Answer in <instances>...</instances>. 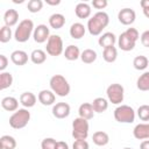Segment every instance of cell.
Segmentation results:
<instances>
[{"label":"cell","instance_id":"83f0119b","mask_svg":"<svg viewBox=\"0 0 149 149\" xmlns=\"http://www.w3.org/2000/svg\"><path fill=\"white\" fill-rule=\"evenodd\" d=\"M97 57H98V55H97L95 50H93V49H85L80 54V59L85 64H92L93 62L97 61Z\"/></svg>","mask_w":149,"mask_h":149},{"label":"cell","instance_id":"1f68e13d","mask_svg":"<svg viewBox=\"0 0 149 149\" xmlns=\"http://www.w3.org/2000/svg\"><path fill=\"white\" fill-rule=\"evenodd\" d=\"M13 84V74L10 72H1L0 73V90H6L10 87Z\"/></svg>","mask_w":149,"mask_h":149},{"label":"cell","instance_id":"f1b7e54d","mask_svg":"<svg viewBox=\"0 0 149 149\" xmlns=\"http://www.w3.org/2000/svg\"><path fill=\"white\" fill-rule=\"evenodd\" d=\"M102 58L107 63H113L118 58V50L115 47H108L102 50Z\"/></svg>","mask_w":149,"mask_h":149},{"label":"cell","instance_id":"d4e9b609","mask_svg":"<svg viewBox=\"0 0 149 149\" xmlns=\"http://www.w3.org/2000/svg\"><path fill=\"white\" fill-rule=\"evenodd\" d=\"M64 57L68 59V61H77L78 58H80V50L77 45H73V44H70L65 48L64 50Z\"/></svg>","mask_w":149,"mask_h":149},{"label":"cell","instance_id":"6da1fadb","mask_svg":"<svg viewBox=\"0 0 149 149\" xmlns=\"http://www.w3.org/2000/svg\"><path fill=\"white\" fill-rule=\"evenodd\" d=\"M108 23H109L108 14L104 10H99L87 20V30L91 35L98 36L108 26Z\"/></svg>","mask_w":149,"mask_h":149},{"label":"cell","instance_id":"ab89813d","mask_svg":"<svg viewBox=\"0 0 149 149\" xmlns=\"http://www.w3.org/2000/svg\"><path fill=\"white\" fill-rule=\"evenodd\" d=\"M107 5H108L107 0H93L92 1V6L95 9H104L105 7H107Z\"/></svg>","mask_w":149,"mask_h":149},{"label":"cell","instance_id":"f35d334b","mask_svg":"<svg viewBox=\"0 0 149 149\" xmlns=\"http://www.w3.org/2000/svg\"><path fill=\"white\" fill-rule=\"evenodd\" d=\"M125 33H126V34H127V35H128L133 41H135V42L140 38V34H139V31H137V29H136V28H132V27H130V28H128Z\"/></svg>","mask_w":149,"mask_h":149},{"label":"cell","instance_id":"681fc988","mask_svg":"<svg viewBox=\"0 0 149 149\" xmlns=\"http://www.w3.org/2000/svg\"><path fill=\"white\" fill-rule=\"evenodd\" d=\"M123 149H133V148H129V147H126V148H123Z\"/></svg>","mask_w":149,"mask_h":149},{"label":"cell","instance_id":"d590c367","mask_svg":"<svg viewBox=\"0 0 149 149\" xmlns=\"http://www.w3.org/2000/svg\"><path fill=\"white\" fill-rule=\"evenodd\" d=\"M136 114L141 121H149V105H141L137 108Z\"/></svg>","mask_w":149,"mask_h":149},{"label":"cell","instance_id":"4fadbf2b","mask_svg":"<svg viewBox=\"0 0 149 149\" xmlns=\"http://www.w3.org/2000/svg\"><path fill=\"white\" fill-rule=\"evenodd\" d=\"M133 135L136 140H149V123L142 122L134 127Z\"/></svg>","mask_w":149,"mask_h":149},{"label":"cell","instance_id":"8fae6325","mask_svg":"<svg viewBox=\"0 0 149 149\" xmlns=\"http://www.w3.org/2000/svg\"><path fill=\"white\" fill-rule=\"evenodd\" d=\"M33 37L36 43H44L50 37V30L45 24H37V27L34 29Z\"/></svg>","mask_w":149,"mask_h":149},{"label":"cell","instance_id":"7a4b0ae2","mask_svg":"<svg viewBox=\"0 0 149 149\" xmlns=\"http://www.w3.org/2000/svg\"><path fill=\"white\" fill-rule=\"evenodd\" d=\"M50 90L58 97H66L70 93V84L62 74H54L49 80Z\"/></svg>","mask_w":149,"mask_h":149},{"label":"cell","instance_id":"d6986e66","mask_svg":"<svg viewBox=\"0 0 149 149\" xmlns=\"http://www.w3.org/2000/svg\"><path fill=\"white\" fill-rule=\"evenodd\" d=\"M94 109L91 102H83L78 108V114L80 118L85 120H91L94 116Z\"/></svg>","mask_w":149,"mask_h":149},{"label":"cell","instance_id":"bcb514c9","mask_svg":"<svg viewBox=\"0 0 149 149\" xmlns=\"http://www.w3.org/2000/svg\"><path fill=\"white\" fill-rule=\"evenodd\" d=\"M140 6L142 7V9L149 8V0H141L140 1Z\"/></svg>","mask_w":149,"mask_h":149},{"label":"cell","instance_id":"e575fe53","mask_svg":"<svg viewBox=\"0 0 149 149\" xmlns=\"http://www.w3.org/2000/svg\"><path fill=\"white\" fill-rule=\"evenodd\" d=\"M43 7L42 0H29L27 3V8L30 13H38Z\"/></svg>","mask_w":149,"mask_h":149},{"label":"cell","instance_id":"5b68a950","mask_svg":"<svg viewBox=\"0 0 149 149\" xmlns=\"http://www.w3.org/2000/svg\"><path fill=\"white\" fill-rule=\"evenodd\" d=\"M88 120L78 116L72 121V137L74 140H86L88 136Z\"/></svg>","mask_w":149,"mask_h":149},{"label":"cell","instance_id":"52a82bcc","mask_svg":"<svg viewBox=\"0 0 149 149\" xmlns=\"http://www.w3.org/2000/svg\"><path fill=\"white\" fill-rule=\"evenodd\" d=\"M106 94H107V99L109 102H112L114 105H119L123 101L125 88L121 84L113 83L106 88Z\"/></svg>","mask_w":149,"mask_h":149},{"label":"cell","instance_id":"60d3db41","mask_svg":"<svg viewBox=\"0 0 149 149\" xmlns=\"http://www.w3.org/2000/svg\"><path fill=\"white\" fill-rule=\"evenodd\" d=\"M140 40H141V43H142L143 47L149 48V30H144V31L141 34Z\"/></svg>","mask_w":149,"mask_h":149},{"label":"cell","instance_id":"5bb4252c","mask_svg":"<svg viewBox=\"0 0 149 149\" xmlns=\"http://www.w3.org/2000/svg\"><path fill=\"white\" fill-rule=\"evenodd\" d=\"M37 99L43 106H51V105H55L56 94L51 90H42L38 92Z\"/></svg>","mask_w":149,"mask_h":149},{"label":"cell","instance_id":"c3c4849f","mask_svg":"<svg viewBox=\"0 0 149 149\" xmlns=\"http://www.w3.org/2000/svg\"><path fill=\"white\" fill-rule=\"evenodd\" d=\"M13 2H14V3H22L23 0H13Z\"/></svg>","mask_w":149,"mask_h":149},{"label":"cell","instance_id":"7dc6e473","mask_svg":"<svg viewBox=\"0 0 149 149\" xmlns=\"http://www.w3.org/2000/svg\"><path fill=\"white\" fill-rule=\"evenodd\" d=\"M142 10H143L144 16H146L147 19H149V8H144V9H142Z\"/></svg>","mask_w":149,"mask_h":149},{"label":"cell","instance_id":"277c9868","mask_svg":"<svg viewBox=\"0 0 149 149\" xmlns=\"http://www.w3.org/2000/svg\"><path fill=\"white\" fill-rule=\"evenodd\" d=\"M30 120V112L27 108H19L9 116V126L13 129L24 128Z\"/></svg>","mask_w":149,"mask_h":149},{"label":"cell","instance_id":"7bdbcfd3","mask_svg":"<svg viewBox=\"0 0 149 149\" xmlns=\"http://www.w3.org/2000/svg\"><path fill=\"white\" fill-rule=\"evenodd\" d=\"M56 149H69V144L66 142H64V141H57Z\"/></svg>","mask_w":149,"mask_h":149},{"label":"cell","instance_id":"cb8c5ba5","mask_svg":"<svg viewBox=\"0 0 149 149\" xmlns=\"http://www.w3.org/2000/svg\"><path fill=\"white\" fill-rule=\"evenodd\" d=\"M92 141L95 146L98 147H104L106 146L108 142H109V136L106 132H102V130H98L95 133H93V136H92Z\"/></svg>","mask_w":149,"mask_h":149},{"label":"cell","instance_id":"4dcf8cb0","mask_svg":"<svg viewBox=\"0 0 149 149\" xmlns=\"http://www.w3.org/2000/svg\"><path fill=\"white\" fill-rule=\"evenodd\" d=\"M149 65V59L143 56V55H140V56H136L134 59H133V66L139 70V71H143L148 68Z\"/></svg>","mask_w":149,"mask_h":149},{"label":"cell","instance_id":"30bf717a","mask_svg":"<svg viewBox=\"0 0 149 149\" xmlns=\"http://www.w3.org/2000/svg\"><path fill=\"white\" fill-rule=\"evenodd\" d=\"M52 115L56 118V119H65L70 115V112H71V107L68 102H56L54 106H52Z\"/></svg>","mask_w":149,"mask_h":149},{"label":"cell","instance_id":"ac0fdd59","mask_svg":"<svg viewBox=\"0 0 149 149\" xmlns=\"http://www.w3.org/2000/svg\"><path fill=\"white\" fill-rule=\"evenodd\" d=\"M37 101V97L33 92H23L20 95V104L24 108H30L34 107Z\"/></svg>","mask_w":149,"mask_h":149},{"label":"cell","instance_id":"9a60e30c","mask_svg":"<svg viewBox=\"0 0 149 149\" xmlns=\"http://www.w3.org/2000/svg\"><path fill=\"white\" fill-rule=\"evenodd\" d=\"M115 42H116V36L112 31H106V33L101 34L98 40V44L104 49L108 48V47H114Z\"/></svg>","mask_w":149,"mask_h":149},{"label":"cell","instance_id":"603a6c76","mask_svg":"<svg viewBox=\"0 0 149 149\" xmlns=\"http://www.w3.org/2000/svg\"><path fill=\"white\" fill-rule=\"evenodd\" d=\"M65 24V16L61 13H54L49 16V26L54 29H61Z\"/></svg>","mask_w":149,"mask_h":149},{"label":"cell","instance_id":"4316f807","mask_svg":"<svg viewBox=\"0 0 149 149\" xmlns=\"http://www.w3.org/2000/svg\"><path fill=\"white\" fill-rule=\"evenodd\" d=\"M91 104H92L95 113H102L108 108V100L102 97H98V98L93 99V101Z\"/></svg>","mask_w":149,"mask_h":149},{"label":"cell","instance_id":"f546056e","mask_svg":"<svg viewBox=\"0 0 149 149\" xmlns=\"http://www.w3.org/2000/svg\"><path fill=\"white\" fill-rule=\"evenodd\" d=\"M136 87L140 91H149V71L143 72L136 80Z\"/></svg>","mask_w":149,"mask_h":149},{"label":"cell","instance_id":"b9f144b4","mask_svg":"<svg viewBox=\"0 0 149 149\" xmlns=\"http://www.w3.org/2000/svg\"><path fill=\"white\" fill-rule=\"evenodd\" d=\"M7 66H8V58L5 55H0V71L3 72Z\"/></svg>","mask_w":149,"mask_h":149},{"label":"cell","instance_id":"7c38bea8","mask_svg":"<svg viewBox=\"0 0 149 149\" xmlns=\"http://www.w3.org/2000/svg\"><path fill=\"white\" fill-rule=\"evenodd\" d=\"M118 45H119V48H120L121 50H123V51H130V50H133V49L135 48L136 42L133 41V40L123 31V33H121V34L119 35V37H118Z\"/></svg>","mask_w":149,"mask_h":149},{"label":"cell","instance_id":"836d02e7","mask_svg":"<svg viewBox=\"0 0 149 149\" xmlns=\"http://www.w3.org/2000/svg\"><path fill=\"white\" fill-rule=\"evenodd\" d=\"M12 36H13V33H12V29L9 27H7V26L1 27V29H0V42L1 43L9 42Z\"/></svg>","mask_w":149,"mask_h":149},{"label":"cell","instance_id":"8992f818","mask_svg":"<svg viewBox=\"0 0 149 149\" xmlns=\"http://www.w3.org/2000/svg\"><path fill=\"white\" fill-rule=\"evenodd\" d=\"M114 119L120 123H132L135 120V111L132 106L120 105L114 109Z\"/></svg>","mask_w":149,"mask_h":149},{"label":"cell","instance_id":"9c48e42d","mask_svg":"<svg viewBox=\"0 0 149 149\" xmlns=\"http://www.w3.org/2000/svg\"><path fill=\"white\" fill-rule=\"evenodd\" d=\"M135 19H136V13L132 8L126 7V8L120 9L119 13H118V20H119V22L122 23V24H125V26L133 24L134 21H135Z\"/></svg>","mask_w":149,"mask_h":149},{"label":"cell","instance_id":"ffe728a7","mask_svg":"<svg viewBox=\"0 0 149 149\" xmlns=\"http://www.w3.org/2000/svg\"><path fill=\"white\" fill-rule=\"evenodd\" d=\"M74 13H76L77 17H79V19H87V17H90V15L92 13L91 6L87 2H78L76 5Z\"/></svg>","mask_w":149,"mask_h":149},{"label":"cell","instance_id":"ee69618b","mask_svg":"<svg viewBox=\"0 0 149 149\" xmlns=\"http://www.w3.org/2000/svg\"><path fill=\"white\" fill-rule=\"evenodd\" d=\"M140 149H149V140H143L140 144Z\"/></svg>","mask_w":149,"mask_h":149},{"label":"cell","instance_id":"484cf974","mask_svg":"<svg viewBox=\"0 0 149 149\" xmlns=\"http://www.w3.org/2000/svg\"><path fill=\"white\" fill-rule=\"evenodd\" d=\"M29 57H30V61L34 64L40 65V64H43L45 62V59H47V52L44 50H42V49H35V50L31 51V54H30Z\"/></svg>","mask_w":149,"mask_h":149},{"label":"cell","instance_id":"44dd1931","mask_svg":"<svg viewBox=\"0 0 149 149\" xmlns=\"http://www.w3.org/2000/svg\"><path fill=\"white\" fill-rule=\"evenodd\" d=\"M69 33H70V36H71L72 38L79 40V38L84 37V35H85V33H86V28H85V26H84L83 23H80V22H74V23L71 24Z\"/></svg>","mask_w":149,"mask_h":149},{"label":"cell","instance_id":"8d00e7d4","mask_svg":"<svg viewBox=\"0 0 149 149\" xmlns=\"http://www.w3.org/2000/svg\"><path fill=\"white\" fill-rule=\"evenodd\" d=\"M56 143L57 141L54 137H45L41 142V148L42 149H56Z\"/></svg>","mask_w":149,"mask_h":149},{"label":"cell","instance_id":"f6af8a7d","mask_svg":"<svg viewBox=\"0 0 149 149\" xmlns=\"http://www.w3.org/2000/svg\"><path fill=\"white\" fill-rule=\"evenodd\" d=\"M47 5H50V6H57L61 3V0H45Z\"/></svg>","mask_w":149,"mask_h":149},{"label":"cell","instance_id":"d6a6232c","mask_svg":"<svg viewBox=\"0 0 149 149\" xmlns=\"http://www.w3.org/2000/svg\"><path fill=\"white\" fill-rule=\"evenodd\" d=\"M0 144L1 149H15L16 140L10 135H2L0 137Z\"/></svg>","mask_w":149,"mask_h":149},{"label":"cell","instance_id":"74e56055","mask_svg":"<svg viewBox=\"0 0 149 149\" xmlns=\"http://www.w3.org/2000/svg\"><path fill=\"white\" fill-rule=\"evenodd\" d=\"M72 149H90V146L86 140H74Z\"/></svg>","mask_w":149,"mask_h":149},{"label":"cell","instance_id":"ba28073f","mask_svg":"<svg viewBox=\"0 0 149 149\" xmlns=\"http://www.w3.org/2000/svg\"><path fill=\"white\" fill-rule=\"evenodd\" d=\"M45 51L50 56H59L64 52V47H63V40L59 35H50L49 40L47 41V47Z\"/></svg>","mask_w":149,"mask_h":149},{"label":"cell","instance_id":"7402d4cb","mask_svg":"<svg viewBox=\"0 0 149 149\" xmlns=\"http://www.w3.org/2000/svg\"><path fill=\"white\" fill-rule=\"evenodd\" d=\"M1 107L7 112H15L19 109V100L14 97H5L1 100Z\"/></svg>","mask_w":149,"mask_h":149},{"label":"cell","instance_id":"3957f363","mask_svg":"<svg viewBox=\"0 0 149 149\" xmlns=\"http://www.w3.org/2000/svg\"><path fill=\"white\" fill-rule=\"evenodd\" d=\"M34 29H35L34 22L30 19L22 20L19 23V26L16 27L15 31H14V38H15V41L19 42V43L27 42L30 38L31 34L34 33Z\"/></svg>","mask_w":149,"mask_h":149},{"label":"cell","instance_id":"e0dca14e","mask_svg":"<svg viewBox=\"0 0 149 149\" xmlns=\"http://www.w3.org/2000/svg\"><path fill=\"white\" fill-rule=\"evenodd\" d=\"M19 21V13L16 9H13V8H9L3 14V22H5V26L7 27H13Z\"/></svg>","mask_w":149,"mask_h":149},{"label":"cell","instance_id":"2e32d148","mask_svg":"<svg viewBox=\"0 0 149 149\" xmlns=\"http://www.w3.org/2000/svg\"><path fill=\"white\" fill-rule=\"evenodd\" d=\"M10 61L17 66L26 65L28 62V54L23 50H14L10 54Z\"/></svg>","mask_w":149,"mask_h":149}]
</instances>
